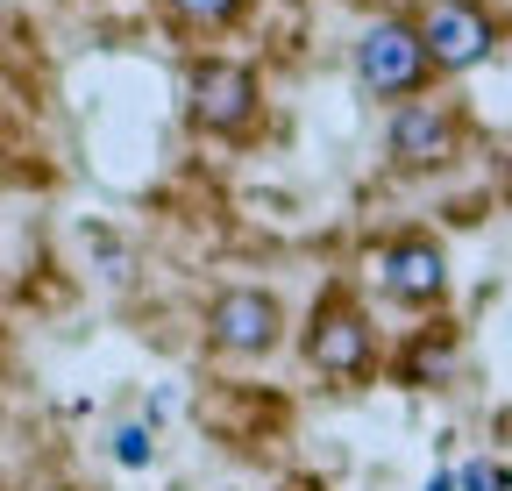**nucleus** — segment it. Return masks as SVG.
Here are the masks:
<instances>
[{
    "label": "nucleus",
    "instance_id": "f257e3e1",
    "mask_svg": "<svg viewBox=\"0 0 512 491\" xmlns=\"http://www.w3.org/2000/svg\"><path fill=\"white\" fill-rule=\"evenodd\" d=\"M427 36L420 29H406V22H370L363 29V43H356V79L370 86V93H413L420 79H427Z\"/></svg>",
    "mask_w": 512,
    "mask_h": 491
},
{
    "label": "nucleus",
    "instance_id": "f03ea898",
    "mask_svg": "<svg viewBox=\"0 0 512 491\" xmlns=\"http://www.w3.org/2000/svg\"><path fill=\"white\" fill-rule=\"evenodd\" d=\"M420 36H427V57H434L441 72H470L477 57L491 50V15H477L470 0H434L427 22H420Z\"/></svg>",
    "mask_w": 512,
    "mask_h": 491
},
{
    "label": "nucleus",
    "instance_id": "7ed1b4c3",
    "mask_svg": "<svg viewBox=\"0 0 512 491\" xmlns=\"http://www.w3.org/2000/svg\"><path fill=\"white\" fill-rule=\"evenodd\" d=\"M207 335L235 356H264L278 342V299L271 292H221L207 314Z\"/></svg>",
    "mask_w": 512,
    "mask_h": 491
},
{
    "label": "nucleus",
    "instance_id": "20e7f679",
    "mask_svg": "<svg viewBox=\"0 0 512 491\" xmlns=\"http://www.w3.org/2000/svg\"><path fill=\"white\" fill-rule=\"evenodd\" d=\"M306 356H313V371H328V378H356L370 363V328L349 314V306H328V314H313Z\"/></svg>",
    "mask_w": 512,
    "mask_h": 491
},
{
    "label": "nucleus",
    "instance_id": "39448f33",
    "mask_svg": "<svg viewBox=\"0 0 512 491\" xmlns=\"http://www.w3.org/2000/svg\"><path fill=\"white\" fill-rule=\"evenodd\" d=\"M192 114H200L207 129H242L256 114V79L242 65H200L192 72Z\"/></svg>",
    "mask_w": 512,
    "mask_h": 491
},
{
    "label": "nucleus",
    "instance_id": "423d86ee",
    "mask_svg": "<svg viewBox=\"0 0 512 491\" xmlns=\"http://www.w3.org/2000/svg\"><path fill=\"white\" fill-rule=\"evenodd\" d=\"M448 150H456V121H448V107H434V100L399 107V121H392V157L399 164H441Z\"/></svg>",
    "mask_w": 512,
    "mask_h": 491
},
{
    "label": "nucleus",
    "instance_id": "0eeeda50",
    "mask_svg": "<svg viewBox=\"0 0 512 491\" xmlns=\"http://www.w3.org/2000/svg\"><path fill=\"white\" fill-rule=\"evenodd\" d=\"M377 278H384V292H392V299L420 306V299L441 292V250H434V242H420V235H406V242H392V250L377 257Z\"/></svg>",
    "mask_w": 512,
    "mask_h": 491
},
{
    "label": "nucleus",
    "instance_id": "6e6552de",
    "mask_svg": "<svg viewBox=\"0 0 512 491\" xmlns=\"http://www.w3.org/2000/svg\"><path fill=\"white\" fill-rule=\"evenodd\" d=\"M171 8H178L185 22H228V15L242 8V0H171Z\"/></svg>",
    "mask_w": 512,
    "mask_h": 491
},
{
    "label": "nucleus",
    "instance_id": "1a4fd4ad",
    "mask_svg": "<svg viewBox=\"0 0 512 491\" xmlns=\"http://www.w3.org/2000/svg\"><path fill=\"white\" fill-rule=\"evenodd\" d=\"M512 477H505V463H470L463 470V491H505Z\"/></svg>",
    "mask_w": 512,
    "mask_h": 491
},
{
    "label": "nucleus",
    "instance_id": "9d476101",
    "mask_svg": "<svg viewBox=\"0 0 512 491\" xmlns=\"http://www.w3.org/2000/svg\"><path fill=\"white\" fill-rule=\"evenodd\" d=\"M114 456H121V463H150V435H143V427H121V435H114Z\"/></svg>",
    "mask_w": 512,
    "mask_h": 491
}]
</instances>
